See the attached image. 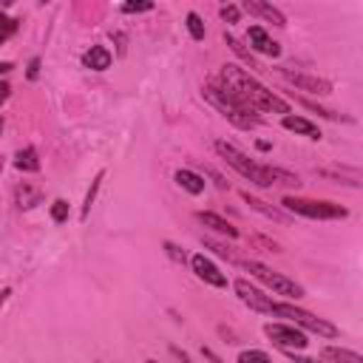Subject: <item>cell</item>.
<instances>
[{"label": "cell", "instance_id": "6da1fadb", "mask_svg": "<svg viewBox=\"0 0 363 363\" xmlns=\"http://www.w3.org/2000/svg\"><path fill=\"white\" fill-rule=\"evenodd\" d=\"M213 82H216L218 88H224V91H227L241 108H247L252 116H258V113H281V116L292 113L286 99H281L275 91H269L264 82H258L247 68H241V65H235V62L221 65Z\"/></svg>", "mask_w": 363, "mask_h": 363}, {"label": "cell", "instance_id": "7a4b0ae2", "mask_svg": "<svg viewBox=\"0 0 363 363\" xmlns=\"http://www.w3.org/2000/svg\"><path fill=\"white\" fill-rule=\"evenodd\" d=\"M213 150L238 173L244 176L250 184L255 187H272V184H289V187H298L301 179L284 167H272V164H258L255 159H250L244 150H238L233 142H224V139H216L213 142Z\"/></svg>", "mask_w": 363, "mask_h": 363}, {"label": "cell", "instance_id": "3957f363", "mask_svg": "<svg viewBox=\"0 0 363 363\" xmlns=\"http://www.w3.org/2000/svg\"><path fill=\"white\" fill-rule=\"evenodd\" d=\"M201 96L230 122V125H235V128H241V130H252L255 125H258V116H252L247 108H241L224 88H218L213 79L207 82V85H201Z\"/></svg>", "mask_w": 363, "mask_h": 363}, {"label": "cell", "instance_id": "277c9868", "mask_svg": "<svg viewBox=\"0 0 363 363\" xmlns=\"http://www.w3.org/2000/svg\"><path fill=\"white\" fill-rule=\"evenodd\" d=\"M281 204H284V213H289V216H303V218H315V221H337V218H346V216H349L346 207H340L337 201H329V199L284 196Z\"/></svg>", "mask_w": 363, "mask_h": 363}, {"label": "cell", "instance_id": "5b68a950", "mask_svg": "<svg viewBox=\"0 0 363 363\" xmlns=\"http://www.w3.org/2000/svg\"><path fill=\"white\" fill-rule=\"evenodd\" d=\"M272 315L286 318L292 326L303 329L306 335L312 332V335L326 337V340H332V337L340 335V329H337L332 320H326V318H320V315H315V312H309V309H303V306H298V303H275V312H272Z\"/></svg>", "mask_w": 363, "mask_h": 363}, {"label": "cell", "instance_id": "8992f818", "mask_svg": "<svg viewBox=\"0 0 363 363\" xmlns=\"http://www.w3.org/2000/svg\"><path fill=\"white\" fill-rule=\"evenodd\" d=\"M244 269L252 278H258L267 289H272L275 295H284V298H292V301H301L306 295V289L295 278H289V275H284V272H278V269H272V267H267L261 261H252L250 258V261H244Z\"/></svg>", "mask_w": 363, "mask_h": 363}, {"label": "cell", "instance_id": "52a82bcc", "mask_svg": "<svg viewBox=\"0 0 363 363\" xmlns=\"http://www.w3.org/2000/svg\"><path fill=\"white\" fill-rule=\"evenodd\" d=\"M264 335H267L278 349H284V352H301V349L309 346L306 332L298 329V326H292V323L269 320V323H264Z\"/></svg>", "mask_w": 363, "mask_h": 363}, {"label": "cell", "instance_id": "ba28073f", "mask_svg": "<svg viewBox=\"0 0 363 363\" xmlns=\"http://www.w3.org/2000/svg\"><path fill=\"white\" fill-rule=\"evenodd\" d=\"M233 289H235L238 301H241L244 306H250L252 312H261V315H272V312H275V303H278V301H272V295H267L264 289H258V286L250 284L247 278H235V281H233Z\"/></svg>", "mask_w": 363, "mask_h": 363}, {"label": "cell", "instance_id": "9c48e42d", "mask_svg": "<svg viewBox=\"0 0 363 363\" xmlns=\"http://www.w3.org/2000/svg\"><path fill=\"white\" fill-rule=\"evenodd\" d=\"M281 77L286 82H292L298 91H306V94H315V96H329L332 94V82L326 77H318V74H309V71H292V68H281Z\"/></svg>", "mask_w": 363, "mask_h": 363}, {"label": "cell", "instance_id": "30bf717a", "mask_svg": "<svg viewBox=\"0 0 363 363\" xmlns=\"http://www.w3.org/2000/svg\"><path fill=\"white\" fill-rule=\"evenodd\" d=\"M190 269H193V275L199 278V281H204V284H210V286H216V289H227V275L204 255V252H196V255H190Z\"/></svg>", "mask_w": 363, "mask_h": 363}, {"label": "cell", "instance_id": "8fae6325", "mask_svg": "<svg viewBox=\"0 0 363 363\" xmlns=\"http://www.w3.org/2000/svg\"><path fill=\"white\" fill-rule=\"evenodd\" d=\"M247 45H250V51H252V54L281 57V43H278V40H272V34H269L264 26H258V23H252V26L247 28Z\"/></svg>", "mask_w": 363, "mask_h": 363}, {"label": "cell", "instance_id": "7c38bea8", "mask_svg": "<svg viewBox=\"0 0 363 363\" xmlns=\"http://www.w3.org/2000/svg\"><path fill=\"white\" fill-rule=\"evenodd\" d=\"M238 9H241V11H247V14H252V17H261V20L272 23V26H278V28H284V26H286L284 11H281L278 6H272V3H264V0H244Z\"/></svg>", "mask_w": 363, "mask_h": 363}, {"label": "cell", "instance_id": "4fadbf2b", "mask_svg": "<svg viewBox=\"0 0 363 363\" xmlns=\"http://www.w3.org/2000/svg\"><path fill=\"white\" fill-rule=\"evenodd\" d=\"M241 199H244V204H250V210L261 213L264 218L278 221V224H289V213H284L281 207H275V204H269V201H264V199H258V196H252L247 190H241Z\"/></svg>", "mask_w": 363, "mask_h": 363}, {"label": "cell", "instance_id": "5bb4252c", "mask_svg": "<svg viewBox=\"0 0 363 363\" xmlns=\"http://www.w3.org/2000/svg\"><path fill=\"white\" fill-rule=\"evenodd\" d=\"M111 62H113V54L108 45H91L82 54V68H88V71H108Z\"/></svg>", "mask_w": 363, "mask_h": 363}, {"label": "cell", "instance_id": "9a60e30c", "mask_svg": "<svg viewBox=\"0 0 363 363\" xmlns=\"http://www.w3.org/2000/svg\"><path fill=\"white\" fill-rule=\"evenodd\" d=\"M281 125H284L286 130L298 133V136H306V139H320V136H323L320 128H318L315 122H309L306 116H298V113H286V116H281Z\"/></svg>", "mask_w": 363, "mask_h": 363}, {"label": "cell", "instance_id": "2e32d148", "mask_svg": "<svg viewBox=\"0 0 363 363\" xmlns=\"http://www.w3.org/2000/svg\"><path fill=\"white\" fill-rule=\"evenodd\" d=\"M196 221L199 224H204L207 230H213V233H218V235H227V238H238V230L227 221V218H221L218 213H210V210H199L196 213Z\"/></svg>", "mask_w": 363, "mask_h": 363}, {"label": "cell", "instance_id": "e0dca14e", "mask_svg": "<svg viewBox=\"0 0 363 363\" xmlns=\"http://www.w3.org/2000/svg\"><path fill=\"white\" fill-rule=\"evenodd\" d=\"M173 182L182 187V190H187L190 196H201L204 193V176H199L196 170H187V167H179L176 173H173Z\"/></svg>", "mask_w": 363, "mask_h": 363}, {"label": "cell", "instance_id": "ac0fdd59", "mask_svg": "<svg viewBox=\"0 0 363 363\" xmlns=\"http://www.w3.org/2000/svg\"><path fill=\"white\" fill-rule=\"evenodd\" d=\"M320 360L323 363H363V357L354 349H346V346H323Z\"/></svg>", "mask_w": 363, "mask_h": 363}, {"label": "cell", "instance_id": "d6986e66", "mask_svg": "<svg viewBox=\"0 0 363 363\" xmlns=\"http://www.w3.org/2000/svg\"><path fill=\"white\" fill-rule=\"evenodd\" d=\"M14 167L23 170V173H37L40 170V156H37V147L34 145H26L14 153Z\"/></svg>", "mask_w": 363, "mask_h": 363}, {"label": "cell", "instance_id": "ffe728a7", "mask_svg": "<svg viewBox=\"0 0 363 363\" xmlns=\"http://www.w3.org/2000/svg\"><path fill=\"white\" fill-rule=\"evenodd\" d=\"M14 199H17V207H20V210H31V207H37V204L43 201V193H40V187L23 182V184H17Z\"/></svg>", "mask_w": 363, "mask_h": 363}, {"label": "cell", "instance_id": "44dd1931", "mask_svg": "<svg viewBox=\"0 0 363 363\" xmlns=\"http://www.w3.org/2000/svg\"><path fill=\"white\" fill-rule=\"evenodd\" d=\"M224 43H227V48H230V51H233V54H235V57H238L244 65H250V68H258V60H255V54H252V51H250V48H247V45H244V43H241V40H238L233 31H224Z\"/></svg>", "mask_w": 363, "mask_h": 363}, {"label": "cell", "instance_id": "7402d4cb", "mask_svg": "<svg viewBox=\"0 0 363 363\" xmlns=\"http://www.w3.org/2000/svg\"><path fill=\"white\" fill-rule=\"evenodd\" d=\"M102 179H105V170H99V173L94 176V182H91V187L85 190V199H82V210H79V221H88V216H91V207H94V201H96V193H99V187H102Z\"/></svg>", "mask_w": 363, "mask_h": 363}, {"label": "cell", "instance_id": "603a6c76", "mask_svg": "<svg viewBox=\"0 0 363 363\" xmlns=\"http://www.w3.org/2000/svg\"><path fill=\"white\" fill-rule=\"evenodd\" d=\"M184 26H187V34L196 40V43H201L204 37H207V28H204V20L196 14V11H187V17H184Z\"/></svg>", "mask_w": 363, "mask_h": 363}, {"label": "cell", "instance_id": "cb8c5ba5", "mask_svg": "<svg viewBox=\"0 0 363 363\" xmlns=\"http://www.w3.org/2000/svg\"><path fill=\"white\" fill-rule=\"evenodd\" d=\"M48 213H51V221H54V224H65V221L71 218V204H68L65 199H54V201L48 204Z\"/></svg>", "mask_w": 363, "mask_h": 363}, {"label": "cell", "instance_id": "d4e9b609", "mask_svg": "<svg viewBox=\"0 0 363 363\" xmlns=\"http://www.w3.org/2000/svg\"><path fill=\"white\" fill-rule=\"evenodd\" d=\"M17 28H20V20L9 17L6 9H0V45H3L6 40H11V37L17 34Z\"/></svg>", "mask_w": 363, "mask_h": 363}, {"label": "cell", "instance_id": "484cf974", "mask_svg": "<svg viewBox=\"0 0 363 363\" xmlns=\"http://www.w3.org/2000/svg\"><path fill=\"white\" fill-rule=\"evenodd\" d=\"M320 176L335 179V182H343V176H349L352 182H360V173H357L354 167H323V170H320Z\"/></svg>", "mask_w": 363, "mask_h": 363}, {"label": "cell", "instance_id": "4316f807", "mask_svg": "<svg viewBox=\"0 0 363 363\" xmlns=\"http://www.w3.org/2000/svg\"><path fill=\"white\" fill-rule=\"evenodd\" d=\"M235 363H272V357L261 349H244V352H238Z\"/></svg>", "mask_w": 363, "mask_h": 363}, {"label": "cell", "instance_id": "83f0119b", "mask_svg": "<svg viewBox=\"0 0 363 363\" xmlns=\"http://www.w3.org/2000/svg\"><path fill=\"white\" fill-rule=\"evenodd\" d=\"M201 244H204L207 250H213L216 255H221V258H227L230 264H238V258L233 255V250H230L227 244H221V241H213V238H201Z\"/></svg>", "mask_w": 363, "mask_h": 363}, {"label": "cell", "instance_id": "f1b7e54d", "mask_svg": "<svg viewBox=\"0 0 363 363\" xmlns=\"http://www.w3.org/2000/svg\"><path fill=\"white\" fill-rule=\"evenodd\" d=\"M298 102H301L303 108H309V111H318V113H320V116H326V119H343V122H352L349 116H343V113H335V111H329V108H320L318 102H309V99H303V96H301Z\"/></svg>", "mask_w": 363, "mask_h": 363}, {"label": "cell", "instance_id": "f546056e", "mask_svg": "<svg viewBox=\"0 0 363 363\" xmlns=\"http://www.w3.org/2000/svg\"><path fill=\"white\" fill-rule=\"evenodd\" d=\"M218 17H221L224 23H230V26H233V23H238V20H241V9H238L235 3H227V6H221V9H218Z\"/></svg>", "mask_w": 363, "mask_h": 363}, {"label": "cell", "instance_id": "4dcf8cb0", "mask_svg": "<svg viewBox=\"0 0 363 363\" xmlns=\"http://www.w3.org/2000/svg\"><path fill=\"white\" fill-rule=\"evenodd\" d=\"M150 9H153L150 0H142V3H122V6H119L122 14H142V11H150Z\"/></svg>", "mask_w": 363, "mask_h": 363}, {"label": "cell", "instance_id": "1f68e13d", "mask_svg": "<svg viewBox=\"0 0 363 363\" xmlns=\"http://www.w3.org/2000/svg\"><path fill=\"white\" fill-rule=\"evenodd\" d=\"M162 247H164V252H167V258H173L176 264H184V261H187V252H184V250H182L179 244H173V241H164Z\"/></svg>", "mask_w": 363, "mask_h": 363}, {"label": "cell", "instance_id": "d6a6232c", "mask_svg": "<svg viewBox=\"0 0 363 363\" xmlns=\"http://www.w3.org/2000/svg\"><path fill=\"white\" fill-rule=\"evenodd\" d=\"M37 77H40V57H31L26 68V79H37Z\"/></svg>", "mask_w": 363, "mask_h": 363}, {"label": "cell", "instance_id": "836d02e7", "mask_svg": "<svg viewBox=\"0 0 363 363\" xmlns=\"http://www.w3.org/2000/svg\"><path fill=\"white\" fill-rule=\"evenodd\" d=\"M111 40H116V54H119V57H125V34L111 31Z\"/></svg>", "mask_w": 363, "mask_h": 363}, {"label": "cell", "instance_id": "e575fe53", "mask_svg": "<svg viewBox=\"0 0 363 363\" xmlns=\"http://www.w3.org/2000/svg\"><path fill=\"white\" fill-rule=\"evenodd\" d=\"M201 357H204L207 363H224V360H221V357H218L213 349H207V346H201Z\"/></svg>", "mask_w": 363, "mask_h": 363}, {"label": "cell", "instance_id": "d590c367", "mask_svg": "<svg viewBox=\"0 0 363 363\" xmlns=\"http://www.w3.org/2000/svg\"><path fill=\"white\" fill-rule=\"evenodd\" d=\"M9 96H11V85H9L6 79H0V108L6 105V99H9Z\"/></svg>", "mask_w": 363, "mask_h": 363}, {"label": "cell", "instance_id": "8d00e7d4", "mask_svg": "<svg viewBox=\"0 0 363 363\" xmlns=\"http://www.w3.org/2000/svg\"><path fill=\"white\" fill-rule=\"evenodd\" d=\"M9 298H11V286H3V289H0V309L9 303Z\"/></svg>", "mask_w": 363, "mask_h": 363}, {"label": "cell", "instance_id": "74e56055", "mask_svg": "<svg viewBox=\"0 0 363 363\" xmlns=\"http://www.w3.org/2000/svg\"><path fill=\"white\" fill-rule=\"evenodd\" d=\"M170 352H173L176 357H182V363H190V357H187V354H184L182 349H176V346H170Z\"/></svg>", "mask_w": 363, "mask_h": 363}, {"label": "cell", "instance_id": "f35d334b", "mask_svg": "<svg viewBox=\"0 0 363 363\" xmlns=\"http://www.w3.org/2000/svg\"><path fill=\"white\" fill-rule=\"evenodd\" d=\"M255 147H258V150H261V153H267V150H269V147H272V145H269V142H264V139H258V142H255Z\"/></svg>", "mask_w": 363, "mask_h": 363}, {"label": "cell", "instance_id": "ab89813d", "mask_svg": "<svg viewBox=\"0 0 363 363\" xmlns=\"http://www.w3.org/2000/svg\"><path fill=\"white\" fill-rule=\"evenodd\" d=\"M11 71V62H0V74H9Z\"/></svg>", "mask_w": 363, "mask_h": 363}, {"label": "cell", "instance_id": "60d3db41", "mask_svg": "<svg viewBox=\"0 0 363 363\" xmlns=\"http://www.w3.org/2000/svg\"><path fill=\"white\" fill-rule=\"evenodd\" d=\"M3 164H6V162H3V156H0V170H3Z\"/></svg>", "mask_w": 363, "mask_h": 363}, {"label": "cell", "instance_id": "b9f144b4", "mask_svg": "<svg viewBox=\"0 0 363 363\" xmlns=\"http://www.w3.org/2000/svg\"><path fill=\"white\" fill-rule=\"evenodd\" d=\"M0 133H3V116H0Z\"/></svg>", "mask_w": 363, "mask_h": 363}, {"label": "cell", "instance_id": "7bdbcfd3", "mask_svg": "<svg viewBox=\"0 0 363 363\" xmlns=\"http://www.w3.org/2000/svg\"><path fill=\"white\" fill-rule=\"evenodd\" d=\"M145 363H159V360H153V357H150V360H145Z\"/></svg>", "mask_w": 363, "mask_h": 363}, {"label": "cell", "instance_id": "ee69618b", "mask_svg": "<svg viewBox=\"0 0 363 363\" xmlns=\"http://www.w3.org/2000/svg\"><path fill=\"white\" fill-rule=\"evenodd\" d=\"M96 363H102V360H96Z\"/></svg>", "mask_w": 363, "mask_h": 363}]
</instances>
